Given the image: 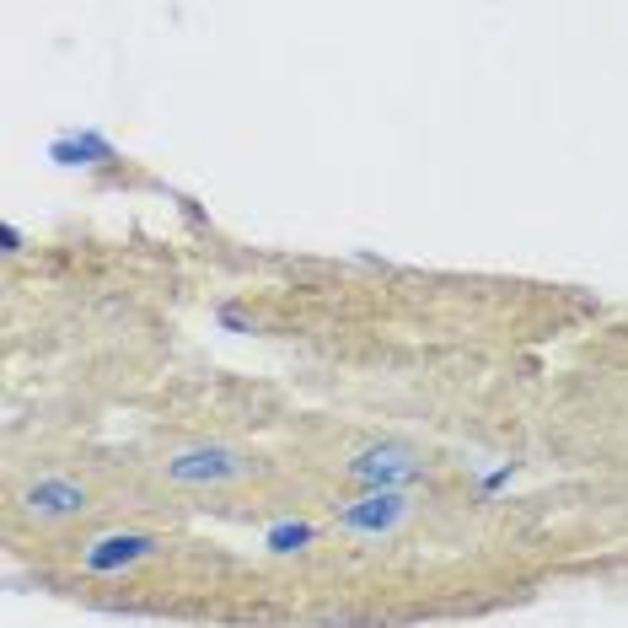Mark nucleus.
Listing matches in <instances>:
<instances>
[{
	"mask_svg": "<svg viewBox=\"0 0 628 628\" xmlns=\"http://www.w3.org/2000/svg\"><path fill=\"white\" fill-rule=\"evenodd\" d=\"M409 516H414V505H409L403 489H365L360 500L339 505V527L355 532V538H387V532H398Z\"/></svg>",
	"mask_w": 628,
	"mask_h": 628,
	"instance_id": "nucleus-4",
	"label": "nucleus"
},
{
	"mask_svg": "<svg viewBox=\"0 0 628 628\" xmlns=\"http://www.w3.org/2000/svg\"><path fill=\"white\" fill-rule=\"evenodd\" d=\"M259 473V456L242 447H226V441H193L162 456V478L173 489H226V483H242Z\"/></svg>",
	"mask_w": 628,
	"mask_h": 628,
	"instance_id": "nucleus-1",
	"label": "nucleus"
},
{
	"mask_svg": "<svg viewBox=\"0 0 628 628\" xmlns=\"http://www.w3.org/2000/svg\"><path fill=\"white\" fill-rule=\"evenodd\" d=\"M344 473L365 489H409L430 467H425V451L409 447V441H365L344 456Z\"/></svg>",
	"mask_w": 628,
	"mask_h": 628,
	"instance_id": "nucleus-2",
	"label": "nucleus"
},
{
	"mask_svg": "<svg viewBox=\"0 0 628 628\" xmlns=\"http://www.w3.org/2000/svg\"><path fill=\"white\" fill-rule=\"evenodd\" d=\"M312 538H317L312 527H274V532H269V548H274V553H296L301 542H312Z\"/></svg>",
	"mask_w": 628,
	"mask_h": 628,
	"instance_id": "nucleus-6",
	"label": "nucleus"
},
{
	"mask_svg": "<svg viewBox=\"0 0 628 628\" xmlns=\"http://www.w3.org/2000/svg\"><path fill=\"white\" fill-rule=\"evenodd\" d=\"M162 542L146 538V532H108V538H97L81 553V564L97 569V575H118V569H129V564H140V558H151Z\"/></svg>",
	"mask_w": 628,
	"mask_h": 628,
	"instance_id": "nucleus-5",
	"label": "nucleus"
},
{
	"mask_svg": "<svg viewBox=\"0 0 628 628\" xmlns=\"http://www.w3.org/2000/svg\"><path fill=\"white\" fill-rule=\"evenodd\" d=\"M22 516L38 522V527H65V522H81L91 511V489L81 478H65V473H43L33 478L22 494H16Z\"/></svg>",
	"mask_w": 628,
	"mask_h": 628,
	"instance_id": "nucleus-3",
	"label": "nucleus"
}]
</instances>
